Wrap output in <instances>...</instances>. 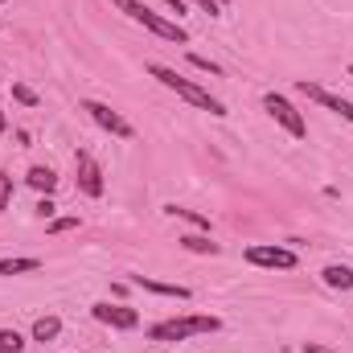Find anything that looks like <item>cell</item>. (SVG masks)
<instances>
[{
	"label": "cell",
	"mask_w": 353,
	"mask_h": 353,
	"mask_svg": "<svg viewBox=\"0 0 353 353\" xmlns=\"http://www.w3.org/2000/svg\"><path fill=\"white\" fill-rule=\"evenodd\" d=\"M148 74H152L161 87L176 90L185 103H193V107H201V111H210V115H218V119L226 115V103H222V99H214L210 90L201 87V83H193V79H181L173 66H165V62H148Z\"/></svg>",
	"instance_id": "obj_1"
},
{
	"label": "cell",
	"mask_w": 353,
	"mask_h": 353,
	"mask_svg": "<svg viewBox=\"0 0 353 353\" xmlns=\"http://www.w3.org/2000/svg\"><path fill=\"white\" fill-rule=\"evenodd\" d=\"M218 329H222L218 316H173V321H157V325H148V337H152V341H185V337L218 333Z\"/></svg>",
	"instance_id": "obj_2"
},
{
	"label": "cell",
	"mask_w": 353,
	"mask_h": 353,
	"mask_svg": "<svg viewBox=\"0 0 353 353\" xmlns=\"http://www.w3.org/2000/svg\"><path fill=\"white\" fill-rule=\"evenodd\" d=\"M263 111L275 119V123H279V128H283V132H288V136H296V140H304V136H308L304 115H300V111H296V107H292L279 90H267V94H263Z\"/></svg>",
	"instance_id": "obj_3"
},
{
	"label": "cell",
	"mask_w": 353,
	"mask_h": 353,
	"mask_svg": "<svg viewBox=\"0 0 353 353\" xmlns=\"http://www.w3.org/2000/svg\"><path fill=\"white\" fill-rule=\"evenodd\" d=\"M79 107L87 111V115L94 119V123H99V128H103V132H111L115 140H132V136H136V128H132V123H128L119 111H111L107 103H99V99H83Z\"/></svg>",
	"instance_id": "obj_4"
},
{
	"label": "cell",
	"mask_w": 353,
	"mask_h": 353,
	"mask_svg": "<svg viewBox=\"0 0 353 353\" xmlns=\"http://www.w3.org/2000/svg\"><path fill=\"white\" fill-rule=\"evenodd\" d=\"M90 316H94L99 325H111V329H119V333H132V329H140V312H136L132 304H111V300H99V304H90Z\"/></svg>",
	"instance_id": "obj_5"
},
{
	"label": "cell",
	"mask_w": 353,
	"mask_h": 353,
	"mask_svg": "<svg viewBox=\"0 0 353 353\" xmlns=\"http://www.w3.org/2000/svg\"><path fill=\"white\" fill-rule=\"evenodd\" d=\"M296 90L304 94V99H312V103H321L325 111H333V115H341L345 123H353V103L350 99H341V94H333V90H325L321 83H308V79H300Z\"/></svg>",
	"instance_id": "obj_6"
},
{
	"label": "cell",
	"mask_w": 353,
	"mask_h": 353,
	"mask_svg": "<svg viewBox=\"0 0 353 353\" xmlns=\"http://www.w3.org/2000/svg\"><path fill=\"white\" fill-rule=\"evenodd\" d=\"M247 263L271 267V271H292L300 259H296V251H288V247H263V243H255V247H247Z\"/></svg>",
	"instance_id": "obj_7"
},
{
	"label": "cell",
	"mask_w": 353,
	"mask_h": 353,
	"mask_svg": "<svg viewBox=\"0 0 353 353\" xmlns=\"http://www.w3.org/2000/svg\"><path fill=\"white\" fill-rule=\"evenodd\" d=\"M74 181H79V193L103 197V169L90 152H74Z\"/></svg>",
	"instance_id": "obj_8"
},
{
	"label": "cell",
	"mask_w": 353,
	"mask_h": 353,
	"mask_svg": "<svg viewBox=\"0 0 353 353\" xmlns=\"http://www.w3.org/2000/svg\"><path fill=\"white\" fill-rule=\"evenodd\" d=\"M140 25H144L148 33H157L161 41H173V46H185V41H189V33H185V29H181L176 21H169L165 12H157V8H144Z\"/></svg>",
	"instance_id": "obj_9"
},
{
	"label": "cell",
	"mask_w": 353,
	"mask_h": 353,
	"mask_svg": "<svg viewBox=\"0 0 353 353\" xmlns=\"http://www.w3.org/2000/svg\"><path fill=\"white\" fill-rule=\"evenodd\" d=\"M132 283L144 288V292H157V296H173V300H189V296H193L189 288H181V283H161V279H152V275H132Z\"/></svg>",
	"instance_id": "obj_10"
},
{
	"label": "cell",
	"mask_w": 353,
	"mask_h": 353,
	"mask_svg": "<svg viewBox=\"0 0 353 353\" xmlns=\"http://www.w3.org/2000/svg\"><path fill=\"white\" fill-rule=\"evenodd\" d=\"M321 279H325L333 292H353V267H345V263H329L321 271Z\"/></svg>",
	"instance_id": "obj_11"
},
{
	"label": "cell",
	"mask_w": 353,
	"mask_h": 353,
	"mask_svg": "<svg viewBox=\"0 0 353 353\" xmlns=\"http://www.w3.org/2000/svg\"><path fill=\"white\" fill-rule=\"evenodd\" d=\"M25 181H29V189H37V193H46V197H50V193L58 189V173H54L50 165H33Z\"/></svg>",
	"instance_id": "obj_12"
},
{
	"label": "cell",
	"mask_w": 353,
	"mask_h": 353,
	"mask_svg": "<svg viewBox=\"0 0 353 353\" xmlns=\"http://www.w3.org/2000/svg\"><path fill=\"white\" fill-rule=\"evenodd\" d=\"M176 243H181L185 251H193V255H218V251H222V247H218L210 234H181Z\"/></svg>",
	"instance_id": "obj_13"
},
{
	"label": "cell",
	"mask_w": 353,
	"mask_h": 353,
	"mask_svg": "<svg viewBox=\"0 0 353 353\" xmlns=\"http://www.w3.org/2000/svg\"><path fill=\"white\" fill-rule=\"evenodd\" d=\"M58 333H62V321H58V316H37V321H33V341L46 345V341H54Z\"/></svg>",
	"instance_id": "obj_14"
},
{
	"label": "cell",
	"mask_w": 353,
	"mask_h": 353,
	"mask_svg": "<svg viewBox=\"0 0 353 353\" xmlns=\"http://www.w3.org/2000/svg\"><path fill=\"white\" fill-rule=\"evenodd\" d=\"M165 214H169V218H181V222H189V226H197V230H205V234H210V218H205V214H197V210H185V205H165Z\"/></svg>",
	"instance_id": "obj_15"
},
{
	"label": "cell",
	"mask_w": 353,
	"mask_h": 353,
	"mask_svg": "<svg viewBox=\"0 0 353 353\" xmlns=\"http://www.w3.org/2000/svg\"><path fill=\"white\" fill-rule=\"evenodd\" d=\"M41 267V259H0V275H25V271H37Z\"/></svg>",
	"instance_id": "obj_16"
},
{
	"label": "cell",
	"mask_w": 353,
	"mask_h": 353,
	"mask_svg": "<svg viewBox=\"0 0 353 353\" xmlns=\"http://www.w3.org/2000/svg\"><path fill=\"white\" fill-rule=\"evenodd\" d=\"M25 350V337L17 329H0V353H21Z\"/></svg>",
	"instance_id": "obj_17"
},
{
	"label": "cell",
	"mask_w": 353,
	"mask_h": 353,
	"mask_svg": "<svg viewBox=\"0 0 353 353\" xmlns=\"http://www.w3.org/2000/svg\"><path fill=\"white\" fill-rule=\"evenodd\" d=\"M111 4H115V8H119V12H128V17H132V21H136V25H140V17H144V8H148V4H144V0H111Z\"/></svg>",
	"instance_id": "obj_18"
},
{
	"label": "cell",
	"mask_w": 353,
	"mask_h": 353,
	"mask_svg": "<svg viewBox=\"0 0 353 353\" xmlns=\"http://www.w3.org/2000/svg\"><path fill=\"white\" fill-rule=\"evenodd\" d=\"M12 99H17V103H25V107H37V103H41V99H37V90L25 87V83H12Z\"/></svg>",
	"instance_id": "obj_19"
},
{
	"label": "cell",
	"mask_w": 353,
	"mask_h": 353,
	"mask_svg": "<svg viewBox=\"0 0 353 353\" xmlns=\"http://www.w3.org/2000/svg\"><path fill=\"white\" fill-rule=\"evenodd\" d=\"M8 205H12V176L0 169V214H4Z\"/></svg>",
	"instance_id": "obj_20"
},
{
	"label": "cell",
	"mask_w": 353,
	"mask_h": 353,
	"mask_svg": "<svg viewBox=\"0 0 353 353\" xmlns=\"http://www.w3.org/2000/svg\"><path fill=\"white\" fill-rule=\"evenodd\" d=\"M189 66H197V70H205V74H222V66L210 62V58H201V54H189Z\"/></svg>",
	"instance_id": "obj_21"
},
{
	"label": "cell",
	"mask_w": 353,
	"mask_h": 353,
	"mask_svg": "<svg viewBox=\"0 0 353 353\" xmlns=\"http://www.w3.org/2000/svg\"><path fill=\"white\" fill-rule=\"evenodd\" d=\"M79 226V218H54L50 222V234H66V230H74Z\"/></svg>",
	"instance_id": "obj_22"
},
{
	"label": "cell",
	"mask_w": 353,
	"mask_h": 353,
	"mask_svg": "<svg viewBox=\"0 0 353 353\" xmlns=\"http://www.w3.org/2000/svg\"><path fill=\"white\" fill-rule=\"evenodd\" d=\"M193 4H197L201 12H210V17H222V4H218V0H193Z\"/></svg>",
	"instance_id": "obj_23"
},
{
	"label": "cell",
	"mask_w": 353,
	"mask_h": 353,
	"mask_svg": "<svg viewBox=\"0 0 353 353\" xmlns=\"http://www.w3.org/2000/svg\"><path fill=\"white\" fill-rule=\"evenodd\" d=\"M54 210H58V205H54L50 197H41V201H37V214H41V218H54Z\"/></svg>",
	"instance_id": "obj_24"
},
{
	"label": "cell",
	"mask_w": 353,
	"mask_h": 353,
	"mask_svg": "<svg viewBox=\"0 0 353 353\" xmlns=\"http://www.w3.org/2000/svg\"><path fill=\"white\" fill-rule=\"evenodd\" d=\"M161 4H165V8H169V12H176V17H181V12H185V0H161Z\"/></svg>",
	"instance_id": "obj_25"
},
{
	"label": "cell",
	"mask_w": 353,
	"mask_h": 353,
	"mask_svg": "<svg viewBox=\"0 0 353 353\" xmlns=\"http://www.w3.org/2000/svg\"><path fill=\"white\" fill-rule=\"evenodd\" d=\"M304 353H333V350H325V345H312V341H304Z\"/></svg>",
	"instance_id": "obj_26"
},
{
	"label": "cell",
	"mask_w": 353,
	"mask_h": 353,
	"mask_svg": "<svg viewBox=\"0 0 353 353\" xmlns=\"http://www.w3.org/2000/svg\"><path fill=\"white\" fill-rule=\"evenodd\" d=\"M4 132H8V115L0 111V136H4Z\"/></svg>",
	"instance_id": "obj_27"
},
{
	"label": "cell",
	"mask_w": 353,
	"mask_h": 353,
	"mask_svg": "<svg viewBox=\"0 0 353 353\" xmlns=\"http://www.w3.org/2000/svg\"><path fill=\"white\" fill-rule=\"evenodd\" d=\"M218 4H222V8H226V4H230V0H218Z\"/></svg>",
	"instance_id": "obj_28"
},
{
	"label": "cell",
	"mask_w": 353,
	"mask_h": 353,
	"mask_svg": "<svg viewBox=\"0 0 353 353\" xmlns=\"http://www.w3.org/2000/svg\"><path fill=\"white\" fill-rule=\"evenodd\" d=\"M345 74H350V79H353V66H350V70H345Z\"/></svg>",
	"instance_id": "obj_29"
},
{
	"label": "cell",
	"mask_w": 353,
	"mask_h": 353,
	"mask_svg": "<svg viewBox=\"0 0 353 353\" xmlns=\"http://www.w3.org/2000/svg\"><path fill=\"white\" fill-rule=\"evenodd\" d=\"M0 4H4V0H0Z\"/></svg>",
	"instance_id": "obj_30"
}]
</instances>
